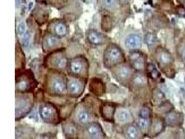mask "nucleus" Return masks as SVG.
Here are the masks:
<instances>
[{
	"mask_svg": "<svg viewBox=\"0 0 185 139\" xmlns=\"http://www.w3.org/2000/svg\"><path fill=\"white\" fill-rule=\"evenodd\" d=\"M68 79L64 71L47 70L44 78L43 88L50 97L65 98L67 97Z\"/></svg>",
	"mask_w": 185,
	"mask_h": 139,
	"instance_id": "1",
	"label": "nucleus"
},
{
	"mask_svg": "<svg viewBox=\"0 0 185 139\" xmlns=\"http://www.w3.org/2000/svg\"><path fill=\"white\" fill-rule=\"evenodd\" d=\"M15 72L16 93L33 94L39 84L33 70L25 68H16Z\"/></svg>",
	"mask_w": 185,
	"mask_h": 139,
	"instance_id": "2",
	"label": "nucleus"
},
{
	"mask_svg": "<svg viewBox=\"0 0 185 139\" xmlns=\"http://www.w3.org/2000/svg\"><path fill=\"white\" fill-rule=\"evenodd\" d=\"M39 114L45 123L56 126L66 119L63 117L60 107L50 101H42L39 106Z\"/></svg>",
	"mask_w": 185,
	"mask_h": 139,
	"instance_id": "3",
	"label": "nucleus"
},
{
	"mask_svg": "<svg viewBox=\"0 0 185 139\" xmlns=\"http://www.w3.org/2000/svg\"><path fill=\"white\" fill-rule=\"evenodd\" d=\"M89 62L83 55H78L69 60L66 72L68 76L72 78L88 79Z\"/></svg>",
	"mask_w": 185,
	"mask_h": 139,
	"instance_id": "4",
	"label": "nucleus"
},
{
	"mask_svg": "<svg viewBox=\"0 0 185 139\" xmlns=\"http://www.w3.org/2000/svg\"><path fill=\"white\" fill-rule=\"evenodd\" d=\"M69 59L63 50L50 52L44 58L42 65L45 69L64 71L66 70Z\"/></svg>",
	"mask_w": 185,
	"mask_h": 139,
	"instance_id": "5",
	"label": "nucleus"
},
{
	"mask_svg": "<svg viewBox=\"0 0 185 139\" xmlns=\"http://www.w3.org/2000/svg\"><path fill=\"white\" fill-rule=\"evenodd\" d=\"M15 119L19 122L31 114L34 107L31 94L16 93Z\"/></svg>",
	"mask_w": 185,
	"mask_h": 139,
	"instance_id": "6",
	"label": "nucleus"
},
{
	"mask_svg": "<svg viewBox=\"0 0 185 139\" xmlns=\"http://www.w3.org/2000/svg\"><path fill=\"white\" fill-rule=\"evenodd\" d=\"M155 61L163 73L170 79L175 75L173 59L171 54L164 47H157L154 53Z\"/></svg>",
	"mask_w": 185,
	"mask_h": 139,
	"instance_id": "7",
	"label": "nucleus"
},
{
	"mask_svg": "<svg viewBox=\"0 0 185 139\" xmlns=\"http://www.w3.org/2000/svg\"><path fill=\"white\" fill-rule=\"evenodd\" d=\"M125 61V56L121 49L115 44H110L104 52L103 62L104 67L111 69Z\"/></svg>",
	"mask_w": 185,
	"mask_h": 139,
	"instance_id": "8",
	"label": "nucleus"
},
{
	"mask_svg": "<svg viewBox=\"0 0 185 139\" xmlns=\"http://www.w3.org/2000/svg\"><path fill=\"white\" fill-rule=\"evenodd\" d=\"M88 100L86 96L80 103L76 104L73 111L75 112L76 122L84 126L92 122L93 115V105Z\"/></svg>",
	"mask_w": 185,
	"mask_h": 139,
	"instance_id": "9",
	"label": "nucleus"
},
{
	"mask_svg": "<svg viewBox=\"0 0 185 139\" xmlns=\"http://www.w3.org/2000/svg\"><path fill=\"white\" fill-rule=\"evenodd\" d=\"M88 79L69 77L68 79L67 97L71 99H78L84 93Z\"/></svg>",
	"mask_w": 185,
	"mask_h": 139,
	"instance_id": "10",
	"label": "nucleus"
},
{
	"mask_svg": "<svg viewBox=\"0 0 185 139\" xmlns=\"http://www.w3.org/2000/svg\"><path fill=\"white\" fill-rule=\"evenodd\" d=\"M65 120L61 123L62 130L64 137L66 139H78L83 134L81 125L73 119Z\"/></svg>",
	"mask_w": 185,
	"mask_h": 139,
	"instance_id": "11",
	"label": "nucleus"
},
{
	"mask_svg": "<svg viewBox=\"0 0 185 139\" xmlns=\"http://www.w3.org/2000/svg\"><path fill=\"white\" fill-rule=\"evenodd\" d=\"M129 61L130 66L137 71H142L145 68L146 56L145 53L138 50H135L130 53Z\"/></svg>",
	"mask_w": 185,
	"mask_h": 139,
	"instance_id": "12",
	"label": "nucleus"
},
{
	"mask_svg": "<svg viewBox=\"0 0 185 139\" xmlns=\"http://www.w3.org/2000/svg\"><path fill=\"white\" fill-rule=\"evenodd\" d=\"M116 105L113 103L103 101L100 104L99 112L102 118L109 122H114Z\"/></svg>",
	"mask_w": 185,
	"mask_h": 139,
	"instance_id": "13",
	"label": "nucleus"
},
{
	"mask_svg": "<svg viewBox=\"0 0 185 139\" xmlns=\"http://www.w3.org/2000/svg\"><path fill=\"white\" fill-rule=\"evenodd\" d=\"M83 132L85 133L88 138L104 139L106 134L100 123L97 122H92L83 129Z\"/></svg>",
	"mask_w": 185,
	"mask_h": 139,
	"instance_id": "14",
	"label": "nucleus"
},
{
	"mask_svg": "<svg viewBox=\"0 0 185 139\" xmlns=\"http://www.w3.org/2000/svg\"><path fill=\"white\" fill-rule=\"evenodd\" d=\"M133 68L131 66L121 65L117 67L114 71L115 79L123 84L128 83L133 76Z\"/></svg>",
	"mask_w": 185,
	"mask_h": 139,
	"instance_id": "15",
	"label": "nucleus"
},
{
	"mask_svg": "<svg viewBox=\"0 0 185 139\" xmlns=\"http://www.w3.org/2000/svg\"><path fill=\"white\" fill-rule=\"evenodd\" d=\"M106 89L105 84L100 78L93 77L89 80L88 90L94 96L102 97L105 93Z\"/></svg>",
	"mask_w": 185,
	"mask_h": 139,
	"instance_id": "16",
	"label": "nucleus"
},
{
	"mask_svg": "<svg viewBox=\"0 0 185 139\" xmlns=\"http://www.w3.org/2000/svg\"><path fill=\"white\" fill-rule=\"evenodd\" d=\"M166 126L164 120L160 117H155L151 119V123L149 128V135L151 137H155L161 134Z\"/></svg>",
	"mask_w": 185,
	"mask_h": 139,
	"instance_id": "17",
	"label": "nucleus"
},
{
	"mask_svg": "<svg viewBox=\"0 0 185 139\" xmlns=\"http://www.w3.org/2000/svg\"><path fill=\"white\" fill-rule=\"evenodd\" d=\"M164 120L166 126L172 127L180 126L183 122L184 117L180 112L171 111L168 113Z\"/></svg>",
	"mask_w": 185,
	"mask_h": 139,
	"instance_id": "18",
	"label": "nucleus"
},
{
	"mask_svg": "<svg viewBox=\"0 0 185 139\" xmlns=\"http://www.w3.org/2000/svg\"><path fill=\"white\" fill-rule=\"evenodd\" d=\"M35 129L32 127L24 124H20L16 127V139L33 138Z\"/></svg>",
	"mask_w": 185,
	"mask_h": 139,
	"instance_id": "19",
	"label": "nucleus"
},
{
	"mask_svg": "<svg viewBox=\"0 0 185 139\" xmlns=\"http://www.w3.org/2000/svg\"><path fill=\"white\" fill-rule=\"evenodd\" d=\"M60 42L59 38L56 35H47L45 37L43 41V49L45 52L51 51L58 47Z\"/></svg>",
	"mask_w": 185,
	"mask_h": 139,
	"instance_id": "20",
	"label": "nucleus"
},
{
	"mask_svg": "<svg viewBox=\"0 0 185 139\" xmlns=\"http://www.w3.org/2000/svg\"><path fill=\"white\" fill-rule=\"evenodd\" d=\"M87 39L89 43L94 45H101L106 42L105 36L95 30H90L88 32Z\"/></svg>",
	"mask_w": 185,
	"mask_h": 139,
	"instance_id": "21",
	"label": "nucleus"
},
{
	"mask_svg": "<svg viewBox=\"0 0 185 139\" xmlns=\"http://www.w3.org/2000/svg\"><path fill=\"white\" fill-rule=\"evenodd\" d=\"M142 44L141 37L137 34L129 35L125 40V45L129 49H135L139 48Z\"/></svg>",
	"mask_w": 185,
	"mask_h": 139,
	"instance_id": "22",
	"label": "nucleus"
},
{
	"mask_svg": "<svg viewBox=\"0 0 185 139\" xmlns=\"http://www.w3.org/2000/svg\"><path fill=\"white\" fill-rule=\"evenodd\" d=\"M145 69L147 76L149 78L154 81L160 80L161 79V74L154 64L151 63H148Z\"/></svg>",
	"mask_w": 185,
	"mask_h": 139,
	"instance_id": "23",
	"label": "nucleus"
},
{
	"mask_svg": "<svg viewBox=\"0 0 185 139\" xmlns=\"http://www.w3.org/2000/svg\"><path fill=\"white\" fill-rule=\"evenodd\" d=\"M152 99L154 103L160 105L165 101L164 94L159 89L155 88L152 92Z\"/></svg>",
	"mask_w": 185,
	"mask_h": 139,
	"instance_id": "24",
	"label": "nucleus"
},
{
	"mask_svg": "<svg viewBox=\"0 0 185 139\" xmlns=\"http://www.w3.org/2000/svg\"><path fill=\"white\" fill-rule=\"evenodd\" d=\"M54 32L55 35L59 38L64 37L67 34V28L66 26L63 23H58L54 27Z\"/></svg>",
	"mask_w": 185,
	"mask_h": 139,
	"instance_id": "25",
	"label": "nucleus"
},
{
	"mask_svg": "<svg viewBox=\"0 0 185 139\" xmlns=\"http://www.w3.org/2000/svg\"><path fill=\"white\" fill-rule=\"evenodd\" d=\"M151 121V119L139 117L137 125L140 130L145 131L149 130Z\"/></svg>",
	"mask_w": 185,
	"mask_h": 139,
	"instance_id": "26",
	"label": "nucleus"
},
{
	"mask_svg": "<svg viewBox=\"0 0 185 139\" xmlns=\"http://www.w3.org/2000/svg\"><path fill=\"white\" fill-rule=\"evenodd\" d=\"M126 135L129 138H138L139 135L138 128L134 126H130L127 128Z\"/></svg>",
	"mask_w": 185,
	"mask_h": 139,
	"instance_id": "27",
	"label": "nucleus"
},
{
	"mask_svg": "<svg viewBox=\"0 0 185 139\" xmlns=\"http://www.w3.org/2000/svg\"><path fill=\"white\" fill-rule=\"evenodd\" d=\"M157 41V37L153 33H148L145 36V42L149 46H152Z\"/></svg>",
	"mask_w": 185,
	"mask_h": 139,
	"instance_id": "28",
	"label": "nucleus"
},
{
	"mask_svg": "<svg viewBox=\"0 0 185 139\" xmlns=\"http://www.w3.org/2000/svg\"><path fill=\"white\" fill-rule=\"evenodd\" d=\"M102 27L104 31H109L112 27V20L110 17L107 16L103 19Z\"/></svg>",
	"mask_w": 185,
	"mask_h": 139,
	"instance_id": "29",
	"label": "nucleus"
},
{
	"mask_svg": "<svg viewBox=\"0 0 185 139\" xmlns=\"http://www.w3.org/2000/svg\"><path fill=\"white\" fill-rule=\"evenodd\" d=\"M139 117L151 119V112L150 108L147 107H144L139 111Z\"/></svg>",
	"mask_w": 185,
	"mask_h": 139,
	"instance_id": "30",
	"label": "nucleus"
},
{
	"mask_svg": "<svg viewBox=\"0 0 185 139\" xmlns=\"http://www.w3.org/2000/svg\"><path fill=\"white\" fill-rule=\"evenodd\" d=\"M129 116L127 112L123 110L119 112L117 115V119L119 122H121L127 121L129 119Z\"/></svg>",
	"mask_w": 185,
	"mask_h": 139,
	"instance_id": "31",
	"label": "nucleus"
},
{
	"mask_svg": "<svg viewBox=\"0 0 185 139\" xmlns=\"http://www.w3.org/2000/svg\"><path fill=\"white\" fill-rule=\"evenodd\" d=\"M31 39V35L29 31L26 32L24 35L23 39V46L26 48H27L30 45V42Z\"/></svg>",
	"mask_w": 185,
	"mask_h": 139,
	"instance_id": "32",
	"label": "nucleus"
},
{
	"mask_svg": "<svg viewBox=\"0 0 185 139\" xmlns=\"http://www.w3.org/2000/svg\"><path fill=\"white\" fill-rule=\"evenodd\" d=\"M17 33L18 35H24L26 32V26L24 22H21L17 26Z\"/></svg>",
	"mask_w": 185,
	"mask_h": 139,
	"instance_id": "33",
	"label": "nucleus"
},
{
	"mask_svg": "<svg viewBox=\"0 0 185 139\" xmlns=\"http://www.w3.org/2000/svg\"><path fill=\"white\" fill-rule=\"evenodd\" d=\"M56 137L55 134H53L52 133H50V132L42 133V134H40V138L52 139L55 138Z\"/></svg>",
	"mask_w": 185,
	"mask_h": 139,
	"instance_id": "34",
	"label": "nucleus"
},
{
	"mask_svg": "<svg viewBox=\"0 0 185 139\" xmlns=\"http://www.w3.org/2000/svg\"><path fill=\"white\" fill-rule=\"evenodd\" d=\"M116 0H103L104 5L107 7H112L115 6Z\"/></svg>",
	"mask_w": 185,
	"mask_h": 139,
	"instance_id": "35",
	"label": "nucleus"
},
{
	"mask_svg": "<svg viewBox=\"0 0 185 139\" xmlns=\"http://www.w3.org/2000/svg\"><path fill=\"white\" fill-rule=\"evenodd\" d=\"M180 52L182 54V56L183 59H185V42L182 43L180 45Z\"/></svg>",
	"mask_w": 185,
	"mask_h": 139,
	"instance_id": "36",
	"label": "nucleus"
},
{
	"mask_svg": "<svg viewBox=\"0 0 185 139\" xmlns=\"http://www.w3.org/2000/svg\"><path fill=\"white\" fill-rule=\"evenodd\" d=\"M119 1H120V2L122 4H127L130 0H119Z\"/></svg>",
	"mask_w": 185,
	"mask_h": 139,
	"instance_id": "37",
	"label": "nucleus"
},
{
	"mask_svg": "<svg viewBox=\"0 0 185 139\" xmlns=\"http://www.w3.org/2000/svg\"><path fill=\"white\" fill-rule=\"evenodd\" d=\"M21 0H16V7H19L21 5Z\"/></svg>",
	"mask_w": 185,
	"mask_h": 139,
	"instance_id": "38",
	"label": "nucleus"
},
{
	"mask_svg": "<svg viewBox=\"0 0 185 139\" xmlns=\"http://www.w3.org/2000/svg\"><path fill=\"white\" fill-rule=\"evenodd\" d=\"M177 2L182 5L185 4V0H177Z\"/></svg>",
	"mask_w": 185,
	"mask_h": 139,
	"instance_id": "39",
	"label": "nucleus"
},
{
	"mask_svg": "<svg viewBox=\"0 0 185 139\" xmlns=\"http://www.w3.org/2000/svg\"><path fill=\"white\" fill-rule=\"evenodd\" d=\"M32 6H33V4H32V2H31V3H29V9H31V7H32Z\"/></svg>",
	"mask_w": 185,
	"mask_h": 139,
	"instance_id": "40",
	"label": "nucleus"
}]
</instances>
